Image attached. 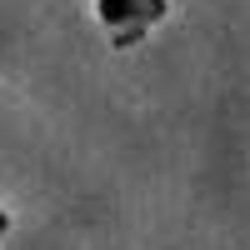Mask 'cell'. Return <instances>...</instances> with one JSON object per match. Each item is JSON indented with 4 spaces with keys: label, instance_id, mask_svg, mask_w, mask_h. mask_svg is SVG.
<instances>
[{
    "label": "cell",
    "instance_id": "cell-1",
    "mask_svg": "<svg viewBox=\"0 0 250 250\" xmlns=\"http://www.w3.org/2000/svg\"><path fill=\"white\" fill-rule=\"evenodd\" d=\"M90 10H95V25L110 35L115 50H135L170 15V0H90Z\"/></svg>",
    "mask_w": 250,
    "mask_h": 250
},
{
    "label": "cell",
    "instance_id": "cell-2",
    "mask_svg": "<svg viewBox=\"0 0 250 250\" xmlns=\"http://www.w3.org/2000/svg\"><path fill=\"white\" fill-rule=\"evenodd\" d=\"M5 235H10V210L0 205V250H5Z\"/></svg>",
    "mask_w": 250,
    "mask_h": 250
}]
</instances>
